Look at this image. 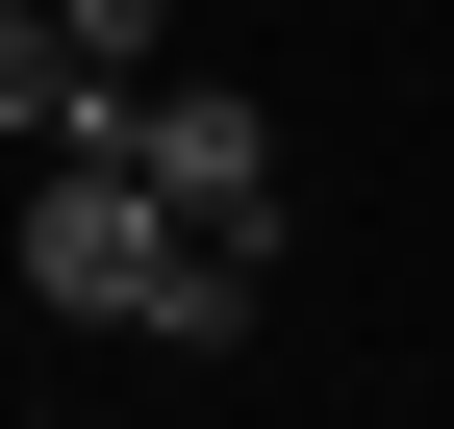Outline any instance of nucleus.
<instances>
[{
  "label": "nucleus",
  "instance_id": "obj_1",
  "mask_svg": "<svg viewBox=\"0 0 454 429\" xmlns=\"http://www.w3.org/2000/svg\"><path fill=\"white\" fill-rule=\"evenodd\" d=\"M26 303H51V329H152V354H253V253H202L127 152L26 177Z\"/></svg>",
  "mask_w": 454,
  "mask_h": 429
},
{
  "label": "nucleus",
  "instance_id": "obj_2",
  "mask_svg": "<svg viewBox=\"0 0 454 429\" xmlns=\"http://www.w3.org/2000/svg\"><path fill=\"white\" fill-rule=\"evenodd\" d=\"M127 177L177 202L202 253H278V127H253L227 76H152V127H127Z\"/></svg>",
  "mask_w": 454,
  "mask_h": 429
}]
</instances>
